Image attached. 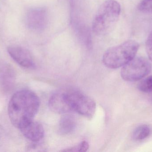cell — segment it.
<instances>
[{"instance_id":"cell-15","label":"cell","mask_w":152,"mask_h":152,"mask_svg":"<svg viewBox=\"0 0 152 152\" xmlns=\"http://www.w3.org/2000/svg\"><path fill=\"white\" fill-rule=\"evenodd\" d=\"M145 48L148 57L152 62V31L147 37L145 43Z\"/></svg>"},{"instance_id":"cell-14","label":"cell","mask_w":152,"mask_h":152,"mask_svg":"<svg viewBox=\"0 0 152 152\" xmlns=\"http://www.w3.org/2000/svg\"><path fill=\"white\" fill-rule=\"evenodd\" d=\"M139 11L144 13H152V0H142L138 4Z\"/></svg>"},{"instance_id":"cell-10","label":"cell","mask_w":152,"mask_h":152,"mask_svg":"<svg viewBox=\"0 0 152 152\" xmlns=\"http://www.w3.org/2000/svg\"><path fill=\"white\" fill-rule=\"evenodd\" d=\"M75 118L70 115L65 114L61 119L59 124V132L62 135L70 134L75 128Z\"/></svg>"},{"instance_id":"cell-9","label":"cell","mask_w":152,"mask_h":152,"mask_svg":"<svg viewBox=\"0 0 152 152\" xmlns=\"http://www.w3.org/2000/svg\"><path fill=\"white\" fill-rule=\"evenodd\" d=\"M50 109L56 113L64 114L72 111L65 95V91H59L53 93L49 101Z\"/></svg>"},{"instance_id":"cell-3","label":"cell","mask_w":152,"mask_h":152,"mask_svg":"<svg viewBox=\"0 0 152 152\" xmlns=\"http://www.w3.org/2000/svg\"><path fill=\"white\" fill-rule=\"evenodd\" d=\"M121 12L120 4L115 0H107L102 4L95 16L93 32L97 35L107 33L118 21Z\"/></svg>"},{"instance_id":"cell-7","label":"cell","mask_w":152,"mask_h":152,"mask_svg":"<svg viewBox=\"0 0 152 152\" xmlns=\"http://www.w3.org/2000/svg\"><path fill=\"white\" fill-rule=\"evenodd\" d=\"M8 52L11 57L21 67L26 69H34L35 67L33 57L27 49L12 46L8 47Z\"/></svg>"},{"instance_id":"cell-2","label":"cell","mask_w":152,"mask_h":152,"mask_svg":"<svg viewBox=\"0 0 152 152\" xmlns=\"http://www.w3.org/2000/svg\"><path fill=\"white\" fill-rule=\"evenodd\" d=\"M139 48L137 42L127 40L107 50L103 56V62L109 68L122 67L135 57Z\"/></svg>"},{"instance_id":"cell-8","label":"cell","mask_w":152,"mask_h":152,"mask_svg":"<svg viewBox=\"0 0 152 152\" xmlns=\"http://www.w3.org/2000/svg\"><path fill=\"white\" fill-rule=\"evenodd\" d=\"M19 129L26 138L34 143L40 142L44 137L45 130L42 125L34 119L26 122Z\"/></svg>"},{"instance_id":"cell-12","label":"cell","mask_w":152,"mask_h":152,"mask_svg":"<svg viewBox=\"0 0 152 152\" xmlns=\"http://www.w3.org/2000/svg\"><path fill=\"white\" fill-rule=\"evenodd\" d=\"M137 88L142 93H152V76H150L141 80L137 85Z\"/></svg>"},{"instance_id":"cell-1","label":"cell","mask_w":152,"mask_h":152,"mask_svg":"<svg viewBox=\"0 0 152 152\" xmlns=\"http://www.w3.org/2000/svg\"><path fill=\"white\" fill-rule=\"evenodd\" d=\"M40 101L37 95L28 90L16 92L11 98L8 112L10 121L17 128L34 119L39 111Z\"/></svg>"},{"instance_id":"cell-4","label":"cell","mask_w":152,"mask_h":152,"mask_svg":"<svg viewBox=\"0 0 152 152\" xmlns=\"http://www.w3.org/2000/svg\"><path fill=\"white\" fill-rule=\"evenodd\" d=\"M68 103L72 111L91 119L96 110V104L93 99L82 92L75 90L65 91Z\"/></svg>"},{"instance_id":"cell-5","label":"cell","mask_w":152,"mask_h":152,"mask_svg":"<svg viewBox=\"0 0 152 152\" xmlns=\"http://www.w3.org/2000/svg\"><path fill=\"white\" fill-rule=\"evenodd\" d=\"M151 68V64L147 59L135 56L122 67L121 75L125 81L134 82L147 76Z\"/></svg>"},{"instance_id":"cell-6","label":"cell","mask_w":152,"mask_h":152,"mask_svg":"<svg viewBox=\"0 0 152 152\" xmlns=\"http://www.w3.org/2000/svg\"><path fill=\"white\" fill-rule=\"evenodd\" d=\"M26 23L28 28L34 31L43 30L48 23V12L44 8H36L28 12Z\"/></svg>"},{"instance_id":"cell-13","label":"cell","mask_w":152,"mask_h":152,"mask_svg":"<svg viewBox=\"0 0 152 152\" xmlns=\"http://www.w3.org/2000/svg\"><path fill=\"white\" fill-rule=\"evenodd\" d=\"M89 149V144L86 141H83L77 145L67 148L61 151V152H80L87 151Z\"/></svg>"},{"instance_id":"cell-11","label":"cell","mask_w":152,"mask_h":152,"mask_svg":"<svg viewBox=\"0 0 152 152\" xmlns=\"http://www.w3.org/2000/svg\"><path fill=\"white\" fill-rule=\"evenodd\" d=\"M151 132V128L147 125H142L137 127L133 134V138L135 141H142L147 138Z\"/></svg>"}]
</instances>
